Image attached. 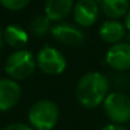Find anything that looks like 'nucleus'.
Segmentation results:
<instances>
[{"label":"nucleus","mask_w":130,"mask_h":130,"mask_svg":"<svg viewBox=\"0 0 130 130\" xmlns=\"http://www.w3.org/2000/svg\"><path fill=\"white\" fill-rule=\"evenodd\" d=\"M109 95V81L100 72H87L77 82L76 97L87 109H95L104 104Z\"/></svg>","instance_id":"obj_1"},{"label":"nucleus","mask_w":130,"mask_h":130,"mask_svg":"<svg viewBox=\"0 0 130 130\" xmlns=\"http://www.w3.org/2000/svg\"><path fill=\"white\" fill-rule=\"evenodd\" d=\"M59 118V109L56 102L51 100H39L32 105L28 112V120L33 129H53Z\"/></svg>","instance_id":"obj_2"},{"label":"nucleus","mask_w":130,"mask_h":130,"mask_svg":"<svg viewBox=\"0 0 130 130\" xmlns=\"http://www.w3.org/2000/svg\"><path fill=\"white\" fill-rule=\"evenodd\" d=\"M37 61L36 57L25 49L15 51L11 53L5 62V72L11 80H25L32 76L36 71Z\"/></svg>","instance_id":"obj_3"},{"label":"nucleus","mask_w":130,"mask_h":130,"mask_svg":"<svg viewBox=\"0 0 130 130\" xmlns=\"http://www.w3.org/2000/svg\"><path fill=\"white\" fill-rule=\"evenodd\" d=\"M104 111L114 124L130 121V97L123 92H111L104 101Z\"/></svg>","instance_id":"obj_4"},{"label":"nucleus","mask_w":130,"mask_h":130,"mask_svg":"<svg viewBox=\"0 0 130 130\" xmlns=\"http://www.w3.org/2000/svg\"><path fill=\"white\" fill-rule=\"evenodd\" d=\"M36 61H37L38 68L43 73L49 76L61 75L67 67L64 56L57 48H53L49 45H45L38 52Z\"/></svg>","instance_id":"obj_5"},{"label":"nucleus","mask_w":130,"mask_h":130,"mask_svg":"<svg viewBox=\"0 0 130 130\" xmlns=\"http://www.w3.org/2000/svg\"><path fill=\"white\" fill-rule=\"evenodd\" d=\"M106 63L116 71L130 70V43L120 42L112 44L106 52Z\"/></svg>","instance_id":"obj_6"},{"label":"nucleus","mask_w":130,"mask_h":130,"mask_svg":"<svg viewBox=\"0 0 130 130\" xmlns=\"http://www.w3.org/2000/svg\"><path fill=\"white\" fill-rule=\"evenodd\" d=\"M73 18L75 22L81 27L93 25L100 14L99 5L95 0H78L73 6Z\"/></svg>","instance_id":"obj_7"},{"label":"nucleus","mask_w":130,"mask_h":130,"mask_svg":"<svg viewBox=\"0 0 130 130\" xmlns=\"http://www.w3.org/2000/svg\"><path fill=\"white\" fill-rule=\"evenodd\" d=\"M51 32L56 41L66 45H80L85 39L82 32L76 25L67 22L54 24L51 28Z\"/></svg>","instance_id":"obj_8"},{"label":"nucleus","mask_w":130,"mask_h":130,"mask_svg":"<svg viewBox=\"0 0 130 130\" xmlns=\"http://www.w3.org/2000/svg\"><path fill=\"white\" fill-rule=\"evenodd\" d=\"M22 96L19 84L11 78H0V111L14 107Z\"/></svg>","instance_id":"obj_9"},{"label":"nucleus","mask_w":130,"mask_h":130,"mask_svg":"<svg viewBox=\"0 0 130 130\" xmlns=\"http://www.w3.org/2000/svg\"><path fill=\"white\" fill-rule=\"evenodd\" d=\"M73 0H44L45 15L52 22H61L73 11Z\"/></svg>","instance_id":"obj_10"},{"label":"nucleus","mask_w":130,"mask_h":130,"mask_svg":"<svg viewBox=\"0 0 130 130\" xmlns=\"http://www.w3.org/2000/svg\"><path fill=\"white\" fill-rule=\"evenodd\" d=\"M125 29H126L125 25H123L120 22L111 19V20H106L101 24L99 34L104 42L110 44H118L125 37V34H126Z\"/></svg>","instance_id":"obj_11"},{"label":"nucleus","mask_w":130,"mask_h":130,"mask_svg":"<svg viewBox=\"0 0 130 130\" xmlns=\"http://www.w3.org/2000/svg\"><path fill=\"white\" fill-rule=\"evenodd\" d=\"M4 41L9 47L22 51L28 43V33L18 25H8L4 29Z\"/></svg>","instance_id":"obj_12"},{"label":"nucleus","mask_w":130,"mask_h":130,"mask_svg":"<svg viewBox=\"0 0 130 130\" xmlns=\"http://www.w3.org/2000/svg\"><path fill=\"white\" fill-rule=\"evenodd\" d=\"M101 8L106 17L116 20L124 15L130 9L129 0H101Z\"/></svg>","instance_id":"obj_13"},{"label":"nucleus","mask_w":130,"mask_h":130,"mask_svg":"<svg viewBox=\"0 0 130 130\" xmlns=\"http://www.w3.org/2000/svg\"><path fill=\"white\" fill-rule=\"evenodd\" d=\"M29 29L33 36L43 37L51 30V20L47 15H37L30 20Z\"/></svg>","instance_id":"obj_14"},{"label":"nucleus","mask_w":130,"mask_h":130,"mask_svg":"<svg viewBox=\"0 0 130 130\" xmlns=\"http://www.w3.org/2000/svg\"><path fill=\"white\" fill-rule=\"evenodd\" d=\"M29 3H30V0H0V4L4 8L13 10V11H18V10L24 9Z\"/></svg>","instance_id":"obj_15"},{"label":"nucleus","mask_w":130,"mask_h":130,"mask_svg":"<svg viewBox=\"0 0 130 130\" xmlns=\"http://www.w3.org/2000/svg\"><path fill=\"white\" fill-rule=\"evenodd\" d=\"M4 130H33L30 125L24 124V123H13L9 124L8 126H5Z\"/></svg>","instance_id":"obj_16"},{"label":"nucleus","mask_w":130,"mask_h":130,"mask_svg":"<svg viewBox=\"0 0 130 130\" xmlns=\"http://www.w3.org/2000/svg\"><path fill=\"white\" fill-rule=\"evenodd\" d=\"M101 130H128L125 126L119 125V124H109L106 126H104Z\"/></svg>","instance_id":"obj_17"},{"label":"nucleus","mask_w":130,"mask_h":130,"mask_svg":"<svg viewBox=\"0 0 130 130\" xmlns=\"http://www.w3.org/2000/svg\"><path fill=\"white\" fill-rule=\"evenodd\" d=\"M125 28L130 32V9L129 11L126 13V15H125Z\"/></svg>","instance_id":"obj_18"},{"label":"nucleus","mask_w":130,"mask_h":130,"mask_svg":"<svg viewBox=\"0 0 130 130\" xmlns=\"http://www.w3.org/2000/svg\"><path fill=\"white\" fill-rule=\"evenodd\" d=\"M4 43H5V41H4V30L0 29V48L4 45Z\"/></svg>","instance_id":"obj_19"}]
</instances>
